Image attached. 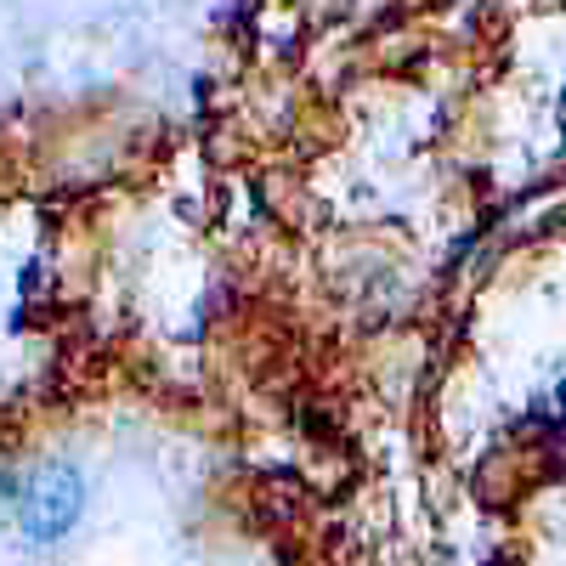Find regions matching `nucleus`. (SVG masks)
I'll return each mask as SVG.
<instances>
[{
  "label": "nucleus",
  "mask_w": 566,
  "mask_h": 566,
  "mask_svg": "<svg viewBox=\"0 0 566 566\" xmlns=\"http://www.w3.org/2000/svg\"><path fill=\"white\" fill-rule=\"evenodd\" d=\"M7 488V504L18 515V527L29 544H57L80 527V510H85V476L74 459H40L23 470V482H0Z\"/></svg>",
  "instance_id": "1"
}]
</instances>
